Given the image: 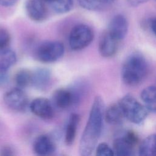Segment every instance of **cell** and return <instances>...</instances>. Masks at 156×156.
Segmentation results:
<instances>
[{
    "mask_svg": "<svg viewBox=\"0 0 156 156\" xmlns=\"http://www.w3.org/2000/svg\"><path fill=\"white\" fill-rule=\"evenodd\" d=\"M104 112L103 99L98 96L93 101L87 122L80 140L79 151L80 155H90L96 149L102 132Z\"/></svg>",
    "mask_w": 156,
    "mask_h": 156,
    "instance_id": "cell-1",
    "label": "cell"
},
{
    "mask_svg": "<svg viewBox=\"0 0 156 156\" xmlns=\"http://www.w3.org/2000/svg\"><path fill=\"white\" fill-rule=\"evenodd\" d=\"M149 73V65L145 57L139 52H133L124 60L121 69L122 82L130 87L141 84Z\"/></svg>",
    "mask_w": 156,
    "mask_h": 156,
    "instance_id": "cell-2",
    "label": "cell"
},
{
    "mask_svg": "<svg viewBox=\"0 0 156 156\" xmlns=\"http://www.w3.org/2000/svg\"><path fill=\"white\" fill-rule=\"evenodd\" d=\"M126 118L135 124H141L147 118L148 110L130 94L124 96L118 102Z\"/></svg>",
    "mask_w": 156,
    "mask_h": 156,
    "instance_id": "cell-3",
    "label": "cell"
},
{
    "mask_svg": "<svg viewBox=\"0 0 156 156\" xmlns=\"http://www.w3.org/2000/svg\"><path fill=\"white\" fill-rule=\"evenodd\" d=\"M65 52V47L58 41H45L40 43L36 48V58L45 63H53L62 57Z\"/></svg>",
    "mask_w": 156,
    "mask_h": 156,
    "instance_id": "cell-4",
    "label": "cell"
},
{
    "mask_svg": "<svg viewBox=\"0 0 156 156\" xmlns=\"http://www.w3.org/2000/svg\"><path fill=\"white\" fill-rule=\"evenodd\" d=\"M94 38V32L88 25L79 24L71 30L68 43L69 48L73 51H80L91 44Z\"/></svg>",
    "mask_w": 156,
    "mask_h": 156,
    "instance_id": "cell-5",
    "label": "cell"
},
{
    "mask_svg": "<svg viewBox=\"0 0 156 156\" xmlns=\"http://www.w3.org/2000/svg\"><path fill=\"white\" fill-rule=\"evenodd\" d=\"M3 101L9 108L16 112L24 111L28 105L26 94L21 88L18 87L7 91L3 96Z\"/></svg>",
    "mask_w": 156,
    "mask_h": 156,
    "instance_id": "cell-6",
    "label": "cell"
},
{
    "mask_svg": "<svg viewBox=\"0 0 156 156\" xmlns=\"http://www.w3.org/2000/svg\"><path fill=\"white\" fill-rule=\"evenodd\" d=\"M44 0H27L25 4L27 16L33 21L42 22L48 15V10Z\"/></svg>",
    "mask_w": 156,
    "mask_h": 156,
    "instance_id": "cell-7",
    "label": "cell"
},
{
    "mask_svg": "<svg viewBox=\"0 0 156 156\" xmlns=\"http://www.w3.org/2000/svg\"><path fill=\"white\" fill-rule=\"evenodd\" d=\"M31 112L35 116L44 119H50L54 116V110L51 102L45 98L34 99L29 105Z\"/></svg>",
    "mask_w": 156,
    "mask_h": 156,
    "instance_id": "cell-8",
    "label": "cell"
},
{
    "mask_svg": "<svg viewBox=\"0 0 156 156\" xmlns=\"http://www.w3.org/2000/svg\"><path fill=\"white\" fill-rule=\"evenodd\" d=\"M119 43V41L114 38L108 30L104 32L101 35L99 41V54L105 58L113 57L118 51Z\"/></svg>",
    "mask_w": 156,
    "mask_h": 156,
    "instance_id": "cell-9",
    "label": "cell"
},
{
    "mask_svg": "<svg viewBox=\"0 0 156 156\" xmlns=\"http://www.w3.org/2000/svg\"><path fill=\"white\" fill-rule=\"evenodd\" d=\"M107 30L116 40L121 41L126 37L128 30L127 19L121 14L115 15L111 20Z\"/></svg>",
    "mask_w": 156,
    "mask_h": 156,
    "instance_id": "cell-10",
    "label": "cell"
},
{
    "mask_svg": "<svg viewBox=\"0 0 156 156\" xmlns=\"http://www.w3.org/2000/svg\"><path fill=\"white\" fill-rule=\"evenodd\" d=\"M76 94L70 90L59 88L53 94L54 105L60 109H66L71 107L76 101Z\"/></svg>",
    "mask_w": 156,
    "mask_h": 156,
    "instance_id": "cell-11",
    "label": "cell"
},
{
    "mask_svg": "<svg viewBox=\"0 0 156 156\" xmlns=\"http://www.w3.org/2000/svg\"><path fill=\"white\" fill-rule=\"evenodd\" d=\"M33 150L38 155H49L54 152L55 145L49 135L42 134L35 139L33 143Z\"/></svg>",
    "mask_w": 156,
    "mask_h": 156,
    "instance_id": "cell-12",
    "label": "cell"
},
{
    "mask_svg": "<svg viewBox=\"0 0 156 156\" xmlns=\"http://www.w3.org/2000/svg\"><path fill=\"white\" fill-rule=\"evenodd\" d=\"M124 118V115L118 102L111 104L104 112V119L109 124L119 125Z\"/></svg>",
    "mask_w": 156,
    "mask_h": 156,
    "instance_id": "cell-13",
    "label": "cell"
},
{
    "mask_svg": "<svg viewBox=\"0 0 156 156\" xmlns=\"http://www.w3.org/2000/svg\"><path fill=\"white\" fill-rule=\"evenodd\" d=\"M115 155L130 156L135 154V146L130 144L123 136L116 138L113 143Z\"/></svg>",
    "mask_w": 156,
    "mask_h": 156,
    "instance_id": "cell-14",
    "label": "cell"
},
{
    "mask_svg": "<svg viewBox=\"0 0 156 156\" xmlns=\"http://www.w3.org/2000/svg\"><path fill=\"white\" fill-rule=\"evenodd\" d=\"M51 78V72L46 68H38L32 73V83L36 88L43 90L48 87Z\"/></svg>",
    "mask_w": 156,
    "mask_h": 156,
    "instance_id": "cell-15",
    "label": "cell"
},
{
    "mask_svg": "<svg viewBox=\"0 0 156 156\" xmlns=\"http://www.w3.org/2000/svg\"><path fill=\"white\" fill-rule=\"evenodd\" d=\"M79 121L80 116L78 114L73 113L70 115L65 134V142L67 146H71L74 143Z\"/></svg>",
    "mask_w": 156,
    "mask_h": 156,
    "instance_id": "cell-16",
    "label": "cell"
},
{
    "mask_svg": "<svg viewBox=\"0 0 156 156\" xmlns=\"http://www.w3.org/2000/svg\"><path fill=\"white\" fill-rule=\"evenodd\" d=\"M141 98L147 110L156 113V87L149 86L144 88Z\"/></svg>",
    "mask_w": 156,
    "mask_h": 156,
    "instance_id": "cell-17",
    "label": "cell"
},
{
    "mask_svg": "<svg viewBox=\"0 0 156 156\" xmlns=\"http://www.w3.org/2000/svg\"><path fill=\"white\" fill-rule=\"evenodd\" d=\"M15 52L9 48L0 49V72H7L16 62Z\"/></svg>",
    "mask_w": 156,
    "mask_h": 156,
    "instance_id": "cell-18",
    "label": "cell"
},
{
    "mask_svg": "<svg viewBox=\"0 0 156 156\" xmlns=\"http://www.w3.org/2000/svg\"><path fill=\"white\" fill-rule=\"evenodd\" d=\"M140 155H156V133L151 134L145 138L139 147Z\"/></svg>",
    "mask_w": 156,
    "mask_h": 156,
    "instance_id": "cell-19",
    "label": "cell"
},
{
    "mask_svg": "<svg viewBox=\"0 0 156 156\" xmlns=\"http://www.w3.org/2000/svg\"><path fill=\"white\" fill-rule=\"evenodd\" d=\"M14 80L16 87L21 89L32 85V72L27 69H21L15 74Z\"/></svg>",
    "mask_w": 156,
    "mask_h": 156,
    "instance_id": "cell-20",
    "label": "cell"
},
{
    "mask_svg": "<svg viewBox=\"0 0 156 156\" xmlns=\"http://www.w3.org/2000/svg\"><path fill=\"white\" fill-rule=\"evenodd\" d=\"M48 4L54 12L58 14H63L72 10L74 1L73 0H52Z\"/></svg>",
    "mask_w": 156,
    "mask_h": 156,
    "instance_id": "cell-21",
    "label": "cell"
},
{
    "mask_svg": "<svg viewBox=\"0 0 156 156\" xmlns=\"http://www.w3.org/2000/svg\"><path fill=\"white\" fill-rule=\"evenodd\" d=\"M80 6L91 11L99 10L104 4L102 0H77Z\"/></svg>",
    "mask_w": 156,
    "mask_h": 156,
    "instance_id": "cell-22",
    "label": "cell"
},
{
    "mask_svg": "<svg viewBox=\"0 0 156 156\" xmlns=\"http://www.w3.org/2000/svg\"><path fill=\"white\" fill-rule=\"evenodd\" d=\"M96 155L98 156H113L115 155L112 149L107 143H101L96 147Z\"/></svg>",
    "mask_w": 156,
    "mask_h": 156,
    "instance_id": "cell-23",
    "label": "cell"
},
{
    "mask_svg": "<svg viewBox=\"0 0 156 156\" xmlns=\"http://www.w3.org/2000/svg\"><path fill=\"white\" fill-rule=\"evenodd\" d=\"M11 41V35L8 30L3 27H0V49L9 47Z\"/></svg>",
    "mask_w": 156,
    "mask_h": 156,
    "instance_id": "cell-24",
    "label": "cell"
},
{
    "mask_svg": "<svg viewBox=\"0 0 156 156\" xmlns=\"http://www.w3.org/2000/svg\"><path fill=\"white\" fill-rule=\"evenodd\" d=\"M122 136L133 146L135 147L137 145L139 141V138L136 132L133 130H129L125 132Z\"/></svg>",
    "mask_w": 156,
    "mask_h": 156,
    "instance_id": "cell-25",
    "label": "cell"
},
{
    "mask_svg": "<svg viewBox=\"0 0 156 156\" xmlns=\"http://www.w3.org/2000/svg\"><path fill=\"white\" fill-rule=\"evenodd\" d=\"M0 155H4V156L13 155H15V153H14L13 149L11 147L9 146H5L1 148L0 151Z\"/></svg>",
    "mask_w": 156,
    "mask_h": 156,
    "instance_id": "cell-26",
    "label": "cell"
},
{
    "mask_svg": "<svg viewBox=\"0 0 156 156\" xmlns=\"http://www.w3.org/2000/svg\"><path fill=\"white\" fill-rule=\"evenodd\" d=\"M9 82V76L7 72H0V88L5 86Z\"/></svg>",
    "mask_w": 156,
    "mask_h": 156,
    "instance_id": "cell-27",
    "label": "cell"
},
{
    "mask_svg": "<svg viewBox=\"0 0 156 156\" xmlns=\"http://www.w3.org/2000/svg\"><path fill=\"white\" fill-rule=\"evenodd\" d=\"M18 0H0V5L3 7H11L14 5Z\"/></svg>",
    "mask_w": 156,
    "mask_h": 156,
    "instance_id": "cell-28",
    "label": "cell"
},
{
    "mask_svg": "<svg viewBox=\"0 0 156 156\" xmlns=\"http://www.w3.org/2000/svg\"><path fill=\"white\" fill-rule=\"evenodd\" d=\"M148 1L149 0H127V1L129 2V4L133 7L138 6Z\"/></svg>",
    "mask_w": 156,
    "mask_h": 156,
    "instance_id": "cell-29",
    "label": "cell"
},
{
    "mask_svg": "<svg viewBox=\"0 0 156 156\" xmlns=\"http://www.w3.org/2000/svg\"><path fill=\"white\" fill-rule=\"evenodd\" d=\"M150 27L152 32L156 35V17L153 18L150 21Z\"/></svg>",
    "mask_w": 156,
    "mask_h": 156,
    "instance_id": "cell-30",
    "label": "cell"
},
{
    "mask_svg": "<svg viewBox=\"0 0 156 156\" xmlns=\"http://www.w3.org/2000/svg\"><path fill=\"white\" fill-rule=\"evenodd\" d=\"M116 0H102L104 3H106V4H110L112 3L113 2H115Z\"/></svg>",
    "mask_w": 156,
    "mask_h": 156,
    "instance_id": "cell-31",
    "label": "cell"
},
{
    "mask_svg": "<svg viewBox=\"0 0 156 156\" xmlns=\"http://www.w3.org/2000/svg\"><path fill=\"white\" fill-rule=\"evenodd\" d=\"M44 1H46V2H48H48H51V1H52V0H44Z\"/></svg>",
    "mask_w": 156,
    "mask_h": 156,
    "instance_id": "cell-32",
    "label": "cell"
},
{
    "mask_svg": "<svg viewBox=\"0 0 156 156\" xmlns=\"http://www.w3.org/2000/svg\"><path fill=\"white\" fill-rule=\"evenodd\" d=\"M155 1H156V0H155Z\"/></svg>",
    "mask_w": 156,
    "mask_h": 156,
    "instance_id": "cell-33",
    "label": "cell"
}]
</instances>
